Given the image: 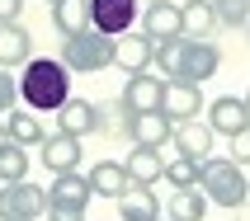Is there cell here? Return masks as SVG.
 <instances>
[{"mask_svg": "<svg viewBox=\"0 0 250 221\" xmlns=\"http://www.w3.org/2000/svg\"><path fill=\"white\" fill-rule=\"evenodd\" d=\"M123 169H127V179H132V184L151 188V184L166 179V155L151 151V146H132V151H127V160H123Z\"/></svg>", "mask_w": 250, "mask_h": 221, "instance_id": "obj_17", "label": "cell"}, {"mask_svg": "<svg viewBox=\"0 0 250 221\" xmlns=\"http://www.w3.org/2000/svg\"><path fill=\"white\" fill-rule=\"evenodd\" d=\"M127 137H132V146L161 151V146L175 137V123H170L166 113H127Z\"/></svg>", "mask_w": 250, "mask_h": 221, "instance_id": "obj_13", "label": "cell"}, {"mask_svg": "<svg viewBox=\"0 0 250 221\" xmlns=\"http://www.w3.org/2000/svg\"><path fill=\"white\" fill-rule=\"evenodd\" d=\"M231 160H236L241 169L250 165V127H241L236 137H231Z\"/></svg>", "mask_w": 250, "mask_h": 221, "instance_id": "obj_29", "label": "cell"}, {"mask_svg": "<svg viewBox=\"0 0 250 221\" xmlns=\"http://www.w3.org/2000/svg\"><path fill=\"white\" fill-rule=\"evenodd\" d=\"M47 5H52V24L62 38L90 28V0H47Z\"/></svg>", "mask_w": 250, "mask_h": 221, "instance_id": "obj_22", "label": "cell"}, {"mask_svg": "<svg viewBox=\"0 0 250 221\" xmlns=\"http://www.w3.org/2000/svg\"><path fill=\"white\" fill-rule=\"evenodd\" d=\"M217 10H212V0H189L184 5V38H212L217 33Z\"/></svg>", "mask_w": 250, "mask_h": 221, "instance_id": "obj_24", "label": "cell"}, {"mask_svg": "<svg viewBox=\"0 0 250 221\" xmlns=\"http://www.w3.org/2000/svg\"><path fill=\"white\" fill-rule=\"evenodd\" d=\"M19 179H28V151L19 141H10V146H0V184H19Z\"/></svg>", "mask_w": 250, "mask_h": 221, "instance_id": "obj_25", "label": "cell"}, {"mask_svg": "<svg viewBox=\"0 0 250 221\" xmlns=\"http://www.w3.org/2000/svg\"><path fill=\"white\" fill-rule=\"evenodd\" d=\"M90 179L81 169L71 174H52V188H47V217L42 221H85V207H90Z\"/></svg>", "mask_w": 250, "mask_h": 221, "instance_id": "obj_5", "label": "cell"}, {"mask_svg": "<svg viewBox=\"0 0 250 221\" xmlns=\"http://www.w3.org/2000/svg\"><path fill=\"white\" fill-rule=\"evenodd\" d=\"M208 127L217 132V137H236L241 127H250L246 99H236V94H217V99L208 104Z\"/></svg>", "mask_w": 250, "mask_h": 221, "instance_id": "obj_12", "label": "cell"}, {"mask_svg": "<svg viewBox=\"0 0 250 221\" xmlns=\"http://www.w3.org/2000/svg\"><path fill=\"white\" fill-rule=\"evenodd\" d=\"M0 146H10V132H5V123H0Z\"/></svg>", "mask_w": 250, "mask_h": 221, "instance_id": "obj_31", "label": "cell"}, {"mask_svg": "<svg viewBox=\"0 0 250 221\" xmlns=\"http://www.w3.org/2000/svg\"><path fill=\"white\" fill-rule=\"evenodd\" d=\"M166 221H170V217H166Z\"/></svg>", "mask_w": 250, "mask_h": 221, "instance_id": "obj_34", "label": "cell"}, {"mask_svg": "<svg viewBox=\"0 0 250 221\" xmlns=\"http://www.w3.org/2000/svg\"><path fill=\"white\" fill-rule=\"evenodd\" d=\"M212 141H217V132H212L203 118H194V123H175V137H170V146L184 155V160H208L212 155Z\"/></svg>", "mask_w": 250, "mask_h": 221, "instance_id": "obj_11", "label": "cell"}, {"mask_svg": "<svg viewBox=\"0 0 250 221\" xmlns=\"http://www.w3.org/2000/svg\"><path fill=\"white\" fill-rule=\"evenodd\" d=\"M166 217L170 221H203L208 217V198H203V188H175L166 203Z\"/></svg>", "mask_w": 250, "mask_h": 221, "instance_id": "obj_23", "label": "cell"}, {"mask_svg": "<svg viewBox=\"0 0 250 221\" xmlns=\"http://www.w3.org/2000/svg\"><path fill=\"white\" fill-rule=\"evenodd\" d=\"M14 104H19V80H14V75H5V66H0V118H5Z\"/></svg>", "mask_w": 250, "mask_h": 221, "instance_id": "obj_28", "label": "cell"}, {"mask_svg": "<svg viewBox=\"0 0 250 221\" xmlns=\"http://www.w3.org/2000/svg\"><path fill=\"white\" fill-rule=\"evenodd\" d=\"M170 123H194L203 118V90L198 85H184V80H166V104H161Z\"/></svg>", "mask_w": 250, "mask_h": 221, "instance_id": "obj_10", "label": "cell"}, {"mask_svg": "<svg viewBox=\"0 0 250 221\" xmlns=\"http://www.w3.org/2000/svg\"><path fill=\"white\" fill-rule=\"evenodd\" d=\"M42 217H47V188L28 179L0 188V221H42Z\"/></svg>", "mask_w": 250, "mask_h": 221, "instance_id": "obj_6", "label": "cell"}, {"mask_svg": "<svg viewBox=\"0 0 250 221\" xmlns=\"http://www.w3.org/2000/svg\"><path fill=\"white\" fill-rule=\"evenodd\" d=\"M42 165L52 169V174H71V169H81V137H66V132L42 137Z\"/></svg>", "mask_w": 250, "mask_h": 221, "instance_id": "obj_15", "label": "cell"}, {"mask_svg": "<svg viewBox=\"0 0 250 221\" xmlns=\"http://www.w3.org/2000/svg\"><path fill=\"white\" fill-rule=\"evenodd\" d=\"M151 71H161L166 80L184 85H203L222 71V47L212 38H175V42H156Z\"/></svg>", "mask_w": 250, "mask_h": 221, "instance_id": "obj_1", "label": "cell"}, {"mask_svg": "<svg viewBox=\"0 0 250 221\" xmlns=\"http://www.w3.org/2000/svg\"><path fill=\"white\" fill-rule=\"evenodd\" d=\"M198 179H203V165L198 160H184V155L166 160V184L170 188H198Z\"/></svg>", "mask_w": 250, "mask_h": 221, "instance_id": "obj_26", "label": "cell"}, {"mask_svg": "<svg viewBox=\"0 0 250 221\" xmlns=\"http://www.w3.org/2000/svg\"><path fill=\"white\" fill-rule=\"evenodd\" d=\"M198 188H203L208 203L231 207V212L250 203V179H246V169H241L231 155H208V160H203V179H198Z\"/></svg>", "mask_w": 250, "mask_h": 221, "instance_id": "obj_4", "label": "cell"}, {"mask_svg": "<svg viewBox=\"0 0 250 221\" xmlns=\"http://www.w3.org/2000/svg\"><path fill=\"white\" fill-rule=\"evenodd\" d=\"M137 24V0H90V28L109 33V38H123Z\"/></svg>", "mask_w": 250, "mask_h": 221, "instance_id": "obj_9", "label": "cell"}, {"mask_svg": "<svg viewBox=\"0 0 250 221\" xmlns=\"http://www.w3.org/2000/svg\"><path fill=\"white\" fill-rule=\"evenodd\" d=\"M57 132H66V137H90V132H99V104H90V99H66V104L57 109Z\"/></svg>", "mask_w": 250, "mask_h": 221, "instance_id": "obj_14", "label": "cell"}, {"mask_svg": "<svg viewBox=\"0 0 250 221\" xmlns=\"http://www.w3.org/2000/svg\"><path fill=\"white\" fill-rule=\"evenodd\" d=\"M212 10H217V24L222 28L250 24V0H212Z\"/></svg>", "mask_w": 250, "mask_h": 221, "instance_id": "obj_27", "label": "cell"}, {"mask_svg": "<svg viewBox=\"0 0 250 221\" xmlns=\"http://www.w3.org/2000/svg\"><path fill=\"white\" fill-rule=\"evenodd\" d=\"M71 99V71L52 56H33L24 61V75H19V104L33 113H57Z\"/></svg>", "mask_w": 250, "mask_h": 221, "instance_id": "obj_2", "label": "cell"}, {"mask_svg": "<svg viewBox=\"0 0 250 221\" xmlns=\"http://www.w3.org/2000/svg\"><path fill=\"white\" fill-rule=\"evenodd\" d=\"M146 5H151V0H146Z\"/></svg>", "mask_w": 250, "mask_h": 221, "instance_id": "obj_33", "label": "cell"}, {"mask_svg": "<svg viewBox=\"0 0 250 221\" xmlns=\"http://www.w3.org/2000/svg\"><path fill=\"white\" fill-rule=\"evenodd\" d=\"M118 104H123L127 113H161V104H166V80L151 75V71H137V75H127Z\"/></svg>", "mask_w": 250, "mask_h": 221, "instance_id": "obj_7", "label": "cell"}, {"mask_svg": "<svg viewBox=\"0 0 250 221\" xmlns=\"http://www.w3.org/2000/svg\"><path fill=\"white\" fill-rule=\"evenodd\" d=\"M118 217L123 221H161V198L142 184H127V193L118 198Z\"/></svg>", "mask_w": 250, "mask_h": 221, "instance_id": "obj_19", "label": "cell"}, {"mask_svg": "<svg viewBox=\"0 0 250 221\" xmlns=\"http://www.w3.org/2000/svg\"><path fill=\"white\" fill-rule=\"evenodd\" d=\"M246 109H250V90H246Z\"/></svg>", "mask_w": 250, "mask_h": 221, "instance_id": "obj_32", "label": "cell"}, {"mask_svg": "<svg viewBox=\"0 0 250 221\" xmlns=\"http://www.w3.org/2000/svg\"><path fill=\"white\" fill-rule=\"evenodd\" d=\"M142 33H146L151 42L184 38V5H175V0H151L146 14H142Z\"/></svg>", "mask_w": 250, "mask_h": 221, "instance_id": "obj_8", "label": "cell"}, {"mask_svg": "<svg viewBox=\"0 0 250 221\" xmlns=\"http://www.w3.org/2000/svg\"><path fill=\"white\" fill-rule=\"evenodd\" d=\"M151 52H156V42L146 38V33H127V38H118V52H113V66L123 71V75H137V71H151Z\"/></svg>", "mask_w": 250, "mask_h": 221, "instance_id": "obj_18", "label": "cell"}, {"mask_svg": "<svg viewBox=\"0 0 250 221\" xmlns=\"http://www.w3.org/2000/svg\"><path fill=\"white\" fill-rule=\"evenodd\" d=\"M24 14V0H0V24H19Z\"/></svg>", "mask_w": 250, "mask_h": 221, "instance_id": "obj_30", "label": "cell"}, {"mask_svg": "<svg viewBox=\"0 0 250 221\" xmlns=\"http://www.w3.org/2000/svg\"><path fill=\"white\" fill-rule=\"evenodd\" d=\"M33 61V33L24 24H0V66H24Z\"/></svg>", "mask_w": 250, "mask_h": 221, "instance_id": "obj_20", "label": "cell"}, {"mask_svg": "<svg viewBox=\"0 0 250 221\" xmlns=\"http://www.w3.org/2000/svg\"><path fill=\"white\" fill-rule=\"evenodd\" d=\"M113 52H118V38L99 33V28H81V33L62 38V56H57V61H62L71 75H95V71L113 66Z\"/></svg>", "mask_w": 250, "mask_h": 221, "instance_id": "obj_3", "label": "cell"}, {"mask_svg": "<svg viewBox=\"0 0 250 221\" xmlns=\"http://www.w3.org/2000/svg\"><path fill=\"white\" fill-rule=\"evenodd\" d=\"M90 193L95 198H109V203H118V198L127 193V169H123V160H99V165H90Z\"/></svg>", "mask_w": 250, "mask_h": 221, "instance_id": "obj_16", "label": "cell"}, {"mask_svg": "<svg viewBox=\"0 0 250 221\" xmlns=\"http://www.w3.org/2000/svg\"><path fill=\"white\" fill-rule=\"evenodd\" d=\"M0 123H5L10 141H19V146H42V137H47V132H42V123H38V113H33V109H19V104H14Z\"/></svg>", "mask_w": 250, "mask_h": 221, "instance_id": "obj_21", "label": "cell"}]
</instances>
